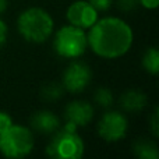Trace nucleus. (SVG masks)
I'll return each mask as SVG.
<instances>
[{
	"instance_id": "obj_1",
	"label": "nucleus",
	"mask_w": 159,
	"mask_h": 159,
	"mask_svg": "<svg viewBox=\"0 0 159 159\" xmlns=\"http://www.w3.org/2000/svg\"><path fill=\"white\" fill-rule=\"evenodd\" d=\"M88 46L103 59H117L133 45V31L126 21L116 17L96 20L87 35Z\"/></svg>"
},
{
	"instance_id": "obj_2",
	"label": "nucleus",
	"mask_w": 159,
	"mask_h": 159,
	"mask_svg": "<svg viewBox=\"0 0 159 159\" xmlns=\"http://www.w3.org/2000/svg\"><path fill=\"white\" fill-rule=\"evenodd\" d=\"M53 20L46 10L31 7L22 11L17 20L18 32L25 41L32 43H42L48 41L53 32Z\"/></svg>"
},
{
	"instance_id": "obj_3",
	"label": "nucleus",
	"mask_w": 159,
	"mask_h": 159,
	"mask_svg": "<svg viewBox=\"0 0 159 159\" xmlns=\"http://www.w3.org/2000/svg\"><path fill=\"white\" fill-rule=\"evenodd\" d=\"M34 135L30 129L20 124H11L0 134V152L6 158H25L34 149Z\"/></svg>"
},
{
	"instance_id": "obj_4",
	"label": "nucleus",
	"mask_w": 159,
	"mask_h": 159,
	"mask_svg": "<svg viewBox=\"0 0 159 159\" xmlns=\"http://www.w3.org/2000/svg\"><path fill=\"white\" fill-rule=\"evenodd\" d=\"M84 151V141L77 130L67 126L59 130L46 147V154L53 159H80Z\"/></svg>"
},
{
	"instance_id": "obj_5",
	"label": "nucleus",
	"mask_w": 159,
	"mask_h": 159,
	"mask_svg": "<svg viewBox=\"0 0 159 159\" xmlns=\"http://www.w3.org/2000/svg\"><path fill=\"white\" fill-rule=\"evenodd\" d=\"M88 48L87 34L74 25H64L55 34L53 49L60 57L77 59L85 53Z\"/></svg>"
},
{
	"instance_id": "obj_6",
	"label": "nucleus",
	"mask_w": 159,
	"mask_h": 159,
	"mask_svg": "<svg viewBox=\"0 0 159 159\" xmlns=\"http://www.w3.org/2000/svg\"><path fill=\"white\" fill-rule=\"evenodd\" d=\"M129 121L120 112L110 110L105 113L98 123V134L107 143H116L121 140L127 133Z\"/></svg>"
},
{
	"instance_id": "obj_7",
	"label": "nucleus",
	"mask_w": 159,
	"mask_h": 159,
	"mask_svg": "<svg viewBox=\"0 0 159 159\" xmlns=\"http://www.w3.org/2000/svg\"><path fill=\"white\" fill-rule=\"evenodd\" d=\"M91 78H92V73L88 64L84 61H73L67 66V69L63 73V78H61V85L66 91L71 93H80L88 87Z\"/></svg>"
},
{
	"instance_id": "obj_8",
	"label": "nucleus",
	"mask_w": 159,
	"mask_h": 159,
	"mask_svg": "<svg viewBox=\"0 0 159 159\" xmlns=\"http://www.w3.org/2000/svg\"><path fill=\"white\" fill-rule=\"evenodd\" d=\"M66 17L71 25L81 28V30H88L98 20V11L88 2L78 0L67 8Z\"/></svg>"
},
{
	"instance_id": "obj_9",
	"label": "nucleus",
	"mask_w": 159,
	"mask_h": 159,
	"mask_svg": "<svg viewBox=\"0 0 159 159\" xmlns=\"http://www.w3.org/2000/svg\"><path fill=\"white\" fill-rule=\"evenodd\" d=\"M93 117V107L87 101H74L70 102L64 109L66 126L71 129H80L89 124Z\"/></svg>"
},
{
	"instance_id": "obj_10",
	"label": "nucleus",
	"mask_w": 159,
	"mask_h": 159,
	"mask_svg": "<svg viewBox=\"0 0 159 159\" xmlns=\"http://www.w3.org/2000/svg\"><path fill=\"white\" fill-rule=\"evenodd\" d=\"M31 126L42 134H52L59 130L60 119L50 110H39L31 119Z\"/></svg>"
},
{
	"instance_id": "obj_11",
	"label": "nucleus",
	"mask_w": 159,
	"mask_h": 159,
	"mask_svg": "<svg viewBox=\"0 0 159 159\" xmlns=\"http://www.w3.org/2000/svg\"><path fill=\"white\" fill-rule=\"evenodd\" d=\"M147 102V95L140 89H129L121 95L120 98V106L123 110L130 113L141 112L145 107Z\"/></svg>"
},
{
	"instance_id": "obj_12",
	"label": "nucleus",
	"mask_w": 159,
	"mask_h": 159,
	"mask_svg": "<svg viewBox=\"0 0 159 159\" xmlns=\"http://www.w3.org/2000/svg\"><path fill=\"white\" fill-rule=\"evenodd\" d=\"M133 151L134 155L141 159H158L159 151L155 143L149 140H138L133 145Z\"/></svg>"
},
{
	"instance_id": "obj_13",
	"label": "nucleus",
	"mask_w": 159,
	"mask_h": 159,
	"mask_svg": "<svg viewBox=\"0 0 159 159\" xmlns=\"http://www.w3.org/2000/svg\"><path fill=\"white\" fill-rule=\"evenodd\" d=\"M143 66L152 75L159 73V52L157 48H148L145 50L143 56Z\"/></svg>"
},
{
	"instance_id": "obj_14",
	"label": "nucleus",
	"mask_w": 159,
	"mask_h": 159,
	"mask_svg": "<svg viewBox=\"0 0 159 159\" xmlns=\"http://www.w3.org/2000/svg\"><path fill=\"white\" fill-rule=\"evenodd\" d=\"M63 85L57 84V82H50L42 89V96L45 101H57L63 95Z\"/></svg>"
},
{
	"instance_id": "obj_15",
	"label": "nucleus",
	"mask_w": 159,
	"mask_h": 159,
	"mask_svg": "<svg viewBox=\"0 0 159 159\" xmlns=\"http://www.w3.org/2000/svg\"><path fill=\"white\" fill-rule=\"evenodd\" d=\"M113 93L109 88H98L95 92V102L101 107H110L113 103Z\"/></svg>"
},
{
	"instance_id": "obj_16",
	"label": "nucleus",
	"mask_w": 159,
	"mask_h": 159,
	"mask_svg": "<svg viewBox=\"0 0 159 159\" xmlns=\"http://www.w3.org/2000/svg\"><path fill=\"white\" fill-rule=\"evenodd\" d=\"M96 11H106L112 6V0H87Z\"/></svg>"
},
{
	"instance_id": "obj_17",
	"label": "nucleus",
	"mask_w": 159,
	"mask_h": 159,
	"mask_svg": "<svg viewBox=\"0 0 159 159\" xmlns=\"http://www.w3.org/2000/svg\"><path fill=\"white\" fill-rule=\"evenodd\" d=\"M11 124H13V119H11V116L8 115V113L3 112V110H0V134H2L3 131H6Z\"/></svg>"
},
{
	"instance_id": "obj_18",
	"label": "nucleus",
	"mask_w": 159,
	"mask_h": 159,
	"mask_svg": "<svg viewBox=\"0 0 159 159\" xmlns=\"http://www.w3.org/2000/svg\"><path fill=\"white\" fill-rule=\"evenodd\" d=\"M117 6L123 11H130L138 6V0H117Z\"/></svg>"
},
{
	"instance_id": "obj_19",
	"label": "nucleus",
	"mask_w": 159,
	"mask_h": 159,
	"mask_svg": "<svg viewBox=\"0 0 159 159\" xmlns=\"http://www.w3.org/2000/svg\"><path fill=\"white\" fill-rule=\"evenodd\" d=\"M158 116H159V112H158V107H155L154 113H152V117H151V130H152V134L155 137L159 135V121H158Z\"/></svg>"
},
{
	"instance_id": "obj_20",
	"label": "nucleus",
	"mask_w": 159,
	"mask_h": 159,
	"mask_svg": "<svg viewBox=\"0 0 159 159\" xmlns=\"http://www.w3.org/2000/svg\"><path fill=\"white\" fill-rule=\"evenodd\" d=\"M7 34H8L7 25H6V22L0 18V48L6 43V41H7Z\"/></svg>"
},
{
	"instance_id": "obj_21",
	"label": "nucleus",
	"mask_w": 159,
	"mask_h": 159,
	"mask_svg": "<svg viewBox=\"0 0 159 159\" xmlns=\"http://www.w3.org/2000/svg\"><path fill=\"white\" fill-rule=\"evenodd\" d=\"M138 3H140L143 7L152 10V8H157V7H158L159 0H138Z\"/></svg>"
},
{
	"instance_id": "obj_22",
	"label": "nucleus",
	"mask_w": 159,
	"mask_h": 159,
	"mask_svg": "<svg viewBox=\"0 0 159 159\" xmlns=\"http://www.w3.org/2000/svg\"><path fill=\"white\" fill-rule=\"evenodd\" d=\"M7 4H8L7 0H0V14L6 11V8H7Z\"/></svg>"
}]
</instances>
